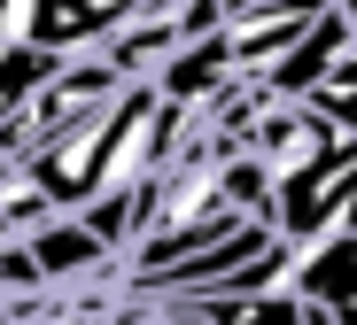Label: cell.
I'll list each match as a JSON object with an SVG mask.
<instances>
[{
	"instance_id": "obj_1",
	"label": "cell",
	"mask_w": 357,
	"mask_h": 325,
	"mask_svg": "<svg viewBox=\"0 0 357 325\" xmlns=\"http://www.w3.org/2000/svg\"><path fill=\"white\" fill-rule=\"evenodd\" d=\"M116 325H210L195 302H116Z\"/></svg>"
}]
</instances>
